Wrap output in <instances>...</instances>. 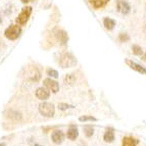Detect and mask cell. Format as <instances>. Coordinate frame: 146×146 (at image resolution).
Returning <instances> with one entry per match:
<instances>
[{"label": "cell", "instance_id": "14", "mask_svg": "<svg viewBox=\"0 0 146 146\" xmlns=\"http://www.w3.org/2000/svg\"><path fill=\"white\" fill-rule=\"evenodd\" d=\"M41 78V75H40V72L37 70L36 68H32L29 72H28V79L33 82H38Z\"/></svg>", "mask_w": 146, "mask_h": 146}, {"label": "cell", "instance_id": "4", "mask_svg": "<svg viewBox=\"0 0 146 146\" xmlns=\"http://www.w3.org/2000/svg\"><path fill=\"white\" fill-rule=\"evenodd\" d=\"M38 110H39L40 115L45 117H52L55 115L54 104L50 102H46V101H43V102L40 103L39 106H38Z\"/></svg>", "mask_w": 146, "mask_h": 146}, {"label": "cell", "instance_id": "20", "mask_svg": "<svg viewBox=\"0 0 146 146\" xmlns=\"http://www.w3.org/2000/svg\"><path fill=\"white\" fill-rule=\"evenodd\" d=\"M132 49V53L134 54V55H137V56H141L142 54L144 53L143 51V48L141 46H139L137 44H133L131 47Z\"/></svg>", "mask_w": 146, "mask_h": 146}, {"label": "cell", "instance_id": "28", "mask_svg": "<svg viewBox=\"0 0 146 146\" xmlns=\"http://www.w3.org/2000/svg\"><path fill=\"white\" fill-rule=\"evenodd\" d=\"M3 23V15H2V12H1V10H0V25Z\"/></svg>", "mask_w": 146, "mask_h": 146}, {"label": "cell", "instance_id": "21", "mask_svg": "<svg viewBox=\"0 0 146 146\" xmlns=\"http://www.w3.org/2000/svg\"><path fill=\"white\" fill-rule=\"evenodd\" d=\"M83 132L87 138H90L94 134V128L92 126H90V125H87V126L83 127Z\"/></svg>", "mask_w": 146, "mask_h": 146}, {"label": "cell", "instance_id": "9", "mask_svg": "<svg viewBox=\"0 0 146 146\" xmlns=\"http://www.w3.org/2000/svg\"><path fill=\"white\" fill-rule=\"evenodd\" d=\"M126 64L129 66L130 68H132L133 71L137 72V73L141 74V75H146V68L141 64H139V63L135 62V61L131 60V59H126L125 60Z\"/></svg>", "mask_w": 146, "mask_h": 146}, {"label": "cell", "instance_id": "30", "mask_svg": "<svg viewBox=\"0 0 146 146\" xmlns=\"http://www.w3.org/2000/svg\"><path fill=\"white\" fill-rule=\"evenodd\" d=\"M32 146H43V145H40V144H34V145H32Z\"/></svg>", "mask_w": 146, "mask_h": 146}, {"label": "cell", "instance_id": "18", "mask_svg": "<svg viewBox=\"0 0 146 146\" xmlns=\"http://www.w3.org/2000/svg\"><path fill=\"white\" fill-rule=\"evenodd\" d=\"M13 11H15V6H13V4H11V3L6 4L4 7L1 9L3 17H9V15H11L12 13H13Z\"/></svg>", "mask_w": 146, "mask_h": 146}, {"label": "cell", "instance_id": "10", "mask_svg": "<svg viewBox=\"0 0 146 146\" xmlns=\"http://www.w3.org/2000/svg\"><path fill=\"white\" fill-rule=\"evenodd\" d=\"M35 95H36V97L39 100H41V101H46V100L49 99V97H50V92H49L45 87H39V88H37L36 91H35Z\"/></svg>", "mask_w": 146, "mask_h": 146}, {"label": "cell", "instance_id": "17", "mask_svg": "<svg viewBox=\"0 0 146 146\" xmlns=\"http://www.w3.org/2000/svg\"><path fill=\"white\" fill-rule=\"evenodd\" d=\"M5 117H8L10 119H15V121H19L22 119V113H20L17 110H7L5 112Z\"/></svg>", "mask_w": 146, "mask_h": 146}, {"label": "cell", "instance_id": "27", "mask_svg": "<svg viewBox=\"0 0 146 146\" xmlns=\"http://www.w3.org/2000/svg\"><path fill=\"white\" fill-rule=\"evenodd\" d=\"M140 57H141V60H143V61H146V52H144V53L142 54V55L140 56Z\"/></svg>", "mask_w": 146, "mask_h": 146}, {"label": "cell", "instance_id": "12", "mask_svg": "<svg viewBox=\"0 0 146 146\" xmlns=\"http://www.w3.org/2000/svg\"><path fill=\"white\" fill-rule=\"evenodd\" d=\"M88 1L94 9H100L105 7L110 0H88Z\"/></svg>", "mask_w": 146, "mask_h": 146}, {"label": "cell", "instance_id": "31", "mask_svg": "<svg viewBox=\"0 0 146 146\" xmlns=\"http://www.w3.org/2000/svg\"><path fill=\"white\" fill-rule=\"evenodd\" d=\"M145 9H146V3H145Z\"/></svg>", "mask_w": 146, "mask_h": 146}, {"label": "cell", "instance_id": "15", "mask_svg": "<svg viewBox=\"0 0 146 146\" xmlns=\"http://www.w3.org/2000/svg\"><path fill=\"white\" fill-rule=\"evenodd\" d=\"M103 140L106 143H111L115 141V132L112 129H107L103 135Z\"/></svg>", "mask_w": 146, "mask_h": 146}, {"label": "cell", "instance_id": "6", "mask_svg": "<svg viewBox=\"0 0 146 146\" xmlns=\"http://www.w3.org/2000/svg\"><path fill=\"white\" fill-rule=\"evenodd\" d=\"M43 86L49 92L57 93L59 91V83L56 80L51 78H46L43 80Z\"/></svg>", "mask_w": 146, "mask_h": 146}, {"label": "cell", "instance_id": "19", "mask_svg": "<svg viewBox=\"0 0 146 146\" xmlns=\"http://www.w3.org/2000/svg\"><path fill=\"white\" fill-rule=\"evenodd\" d=\"M63 82L66 86H72L76 83V77L74 74H66L63 78Z\"/></svg>", "mask_w": 146, "mask_h": 146}, {"label": "cell", "instance_id": "16", "mask_svg": "<svg viewBox=\"0 0 146 146\" xmlns=\"http://www.w3.org/2000/svg\"><path fill=\"white\" fill-rule=\"evenodd\" d=\"M137 144H138V141L133 137L127 136L123 138L122 146H137Z\"/></svg>", "mask_w": 146, "mask_h": 146}, {"label": "cell", "instance_id": "26", "mask_svg": "<svg viewBox=\"0 0 146 146\" xmlns=\"http://www.w3.org/2000/svg\"><path fill=\"white\" fill-rule=\"evenodd\" d=\"M35 0H21V2L22 3H24V4H29V3H31V2H34Z\"/></svg>", "mask_w": 146, "mask_h": 146}, {"label": "cell", "instance_id": "29", "mask_svg": "<svg viewBox=\"0 0 146 146\" xmlns=\"http://www.w3.org/2000/svg\"><path fill=\"white\" fill-rule=\"evenodd\" d=\"M0 146H7L5 143H2V142H0Z\"/></svg>", "mask_w": 146, "mask_h": 146}, {"label": "cell", "instance_id": "23", "mask_svg": "<svg viewBox=\"0 0 146 146\" xmlns=\"http://www.w3.org/2000/svg\"><path fill=\"white\" fill-rule=\"evenodd\" d=\"M75 105H72V104H68V103L66 102H60L57 104V108L61 111H66L68 110H71V108H75Z\"/></svg>", "mask_w": 146, "mask_h": 146}, {"label": "cell", "instance_id": "13", "mask_svg": "<svg viewBox=\"0 0 146 146\" xmlns=\"http://www.w3.org/2000/svg\"><path fill=\"white\" fill-rule=\"evenodd\" d=\"M102 22H103V26H104V28L107 31H112L115 28V25H117V22L110 17H104Z\"/></svg>", "mask_w": 146, "mask_h": 146}, {"label": "cell", "instance_id": "1", "mask_svg": "<svg viewBox=\"0 0 146 146\" xmlns=\"http://www.w3.org/2000/svg\"><path fill=\"white\" fill-rule=\"evenodd\" d=\"M23 33V29L21 26L17 24L9 25L6 29L4 30V37L9 41H15L21 37Z\"/></svg>", "mask_w": 146, "mask_h": 146}, {"label": "cell", "instance_id": "25", "mask_svg": "<svg viewBox=\"0 0 146 146\" xmlns=\"http://www.w3.org/2000/svg\"><path fill=\"white\" fill-rule=\"evenodd\" d=\"M79 121L82 123H87V122H97L98 119L95 117H92V115H81L79 117Z\"/></svg>", "mask_w": 146, "mask_h": 146}, {"label": "cell", "instance_id": "7", "mask_svg": "<svg viewBox=\"0 0 146 146\" xmlns=\"http://www.w3.org/2000/svg\"><path fill=\"white\" fill-rule=\"evenodd\" d=\"M66 139V134L61 130H54L51 133V141L56 145H60Z\"/></svg>", "mask_w": 146, "mask_h": 146}, {"label": "cell", "instance_id": "3", "mask_svg": "<svg viewBox=\"0 0 146 146\" xmlns=\"http://www.w3.org/2000/svg\"><path fill=\"white\" fill-rule=\"evenodd\" d=\"M58 63L62 68H70L77 66L78 61H77V58H76L73 53H71V52H64L59 57Z\"/></svg>", "mask_w": 146, "mask_h": 146}, {"label": "cell", "instance_id": "2", "mask_svg": "<svg viewBox=\"0 0 146 146\" xmlns=\"http://www.w3.org/2000/svg\"><path fill=\"white\" fill-rule=\"evenodd\" d=\"M32 12H33V7L30 6V5H26L22 8L21 12L19 13L17 17H15V24H17L19 26L23 27V26H26L29 22L30 17L32 15Z\"/></svg>", "mask_w": 146, "mask_h": 146}, {"label": "cell", "instance_id": "5", "mask_svg": "<svg viewBox=\"0 0 146 146\" xmlns=\"http://www.w3.org/2000/svg\"><path fill=\"white\" fill-rule=\"evenodd\" d=\"M115 9L123 15H128L131 12V5L127 0H115Z\"/></svg>", "mask_w": 146, "mask_h": 146}, {"label": "cell", "instance_id": "11", "mask_svg": "<svg viewBox=\"0 0 146 146\" xmlns=\"http://www.w3.org/2000/svg\"><path fill=\"white\" fill-rule=\"evenodd\" d=\"M79 136V130L77 127L75 126H71L70 128L68 129V131H66V137L68 139V140H72V141H74V140H76V139L78 138Z\"/></svg>", "mask_w": 146, "mask_h": 146}, {"label": "cell", "instance_id": "22", "mask_svg": "<svg viewBox=\"0 0 146 146\" xmlns=\"http://www.w3.org/2000/svg\"><path fill=\"white\" fill-rule=\"evenodd\" d=\"M117 40H119L121 43H127L131 40V37L128 33H119V36H117Z\"/></svg>", "mask_w": 146, "mask_h": 146}, {"label": "cell", "instance_id": "8", "mask_svg": "<svg viewBox=\"0 0 146 146\" xmlns=\"http://www.w3.org/2000/svg\"><path fill=\"white\" fill-rule=\"evenodd\" d=\"M54 34H55V37H56V40L59 42L60 45L64 46L68 44V35L64 30L62 29H56L55 32H54Z\"/></svg>", "mask_w": 146, "mask_h": 146}, {"label": "cell", "instance_id": "24", "mask_svg": "<svg viewBox=\"0 0 146 146\" xmlns=\"http://www.w3.org/2000/svg\"><path fill=\"white\" fill-rule=\"evenodd\" d=\"M46 75L48 76V78H51V79H57L58 78V72L54 70V68H49L46 70Z\"/></svg>", "mask_w": 146, "mask_h": 146}]
</instances>
